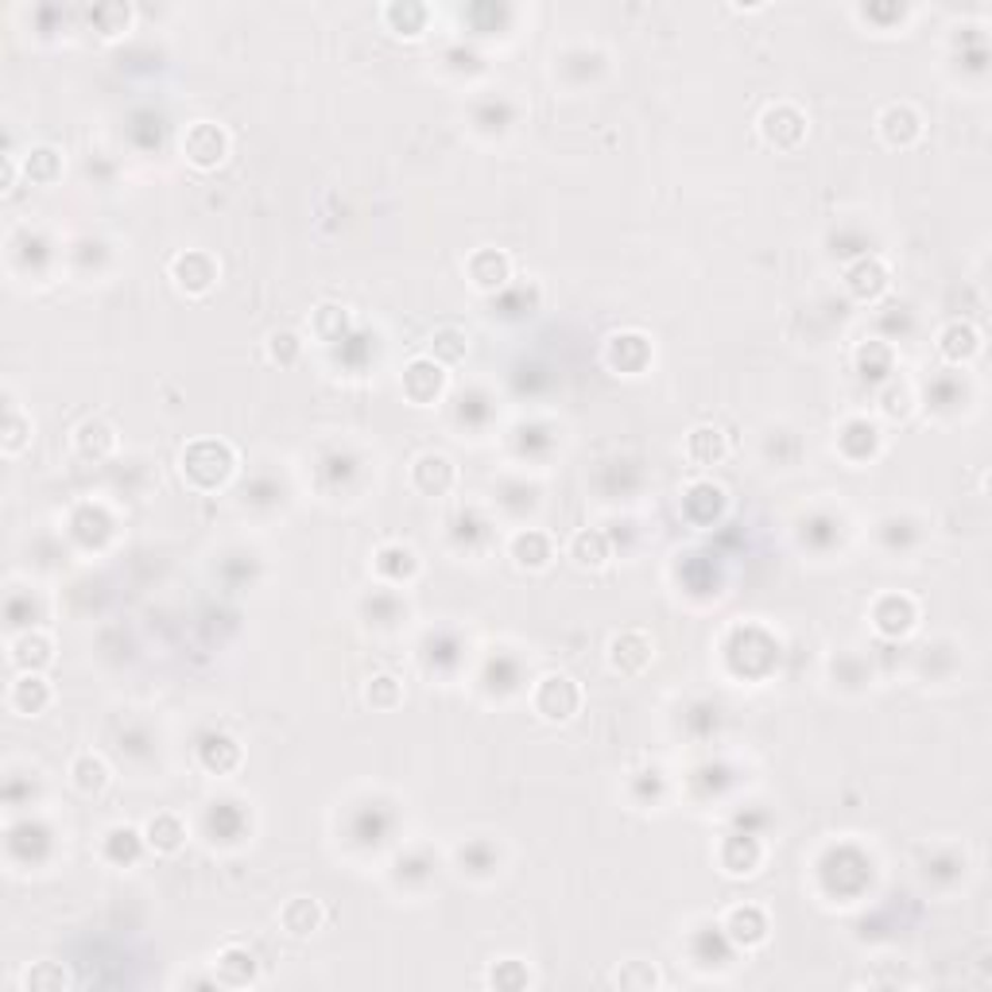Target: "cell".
Here are the masks:
<instances>
[{
    "mask_svg": "<svg viewBox=\"0 0 992 992\" xmlns=\"http://www.w3.org/2000/svg\"><path fill=\"white\" fill-rule=\"evenodd\" d=\"M179 469H183V482L191 485V489L214 493L233 477V469H237V454H233V446L222 443V438H199V443H191L183 451Z\"/></svg>",
    "mask_w": 992,
    "mask_h": 992,
    "instance_id": "cell-1",
    "label": "cell"
},
{
    "mask_svg": "<svg viewBox=\"0 0 992 992\" xmlns=\"http://www.w3.org/2000/svg\"><path fill=\"white\" fill-rule=\"evenodd\" d=\"M532 710L550 726H563L581 710V687L570 675H543L532 687Z\"/></svg>",
    "mask_w": 992,
    "mask_h": 992,
    "instance_id": "cell-2",
    "label": "cell"
},
{
    "mask_svg": "<svg viewBox=\"0 0 992 992\" xmlns=\"http://www.w3.org/2000/svg\"><path fill=\"white\" fill-rule=\"evenodd\" d=\"M519 124V101L504 90H485L482 98L469 101V129L485 140L508 136Z\"/></svg>",
    "mask_w": 992,
    "mask_h": 992,
    "instance_id": "cell-3",
    "label": "cell"
},
{
    "mask_svg": "<svg viewBox=\"0 0 992 992\" xmlns=\"http://www.w3.org/2000/svg\"><path fill=\"white\" fill-rule=\"evenodd\" d=\"M496 519L485 516L477 504H466V508H458L451 519H446V539H451V547L458 550V555H485V550L493 547L496 539Z\"/></svg>",
    "mask_w": 992,
    "mask_h": 992,
    "instance_id": "cell-4",
    "label": "cell"
},
{
    "mask_svg": "<svg viewBox=\"0 0 992 992\" xmlns=\"http://www.w3.org/2000/svg\"><path fill=\"white\" fill-rule=\"evenodd\" d=\"M399 388H404V396L415 407H435L446 392V368L435 357H427V353L412 357L404 365V373H399Z\"/></svg>",
    "mask_w": 992,
    "mask_h": 992,
    "instance_id": "cell-5",
    "label": "cell"
},
{
    "mask_svg": "<svg viewBox=\"0 0 992 992\" xmlns=\"http://www.w3.org/2000/svg\"><path fill=\"white\" fill-rule=\"evenodd\" d=\"M183 155H186V163H194L199 171H214V168H222L225 155H230V136H225L222 124L194 121L191 129L183 132Z\"/></svg>",
    "mask_w": 992,
    "mask_h": 992,
    "instance_id": "cell-6",
    "label": "cell"
},
{
    "mask_svg": "<svg viewBox=\"0 0 992 992\" xmlns=\"http://www.w3.org/2000/svg\"><path fill=\"white\" fill-rule=\"evenodd\" d=\"M656 659V640L640 628H628V632H617L609 640V667L625 679H636L644 675Z\"/></svg>",
    "mask_w": 992,
    "mask_h": 992,
    "instance_id": "cell-7",
    "label": "cell"
},
{
    "mask_svg": "<svg viewBox=\"0 0 992 992\" xmlns=\"http://www.w3.org/2000/svg\"><path fill=\"white\" fill-rule=\"evenodd\" d=\"M760 136L768 140L771 148H779V152H794V148L807 140V117H802L794 105H787V101L768 105L760 117Z\"/></svg>",
    "mask_w": 992,
    "mask_h": 992,
    "instance_id": "cell-8",
    "label": "cell"
},
{
    "mask_svg": "<svg viewBox=\"0 0 992 992\" xmlns=\"http://www.w3.org/2000/svg\"><path fill=\"white\" fill-rule=\"evenodd\" d=\"M361 620L373 632H399V625L407 620V601L396 586H376L361 597Z\"/></svg>",
    "mask_w": 992,
    "mask_h": 992,
    "instance_id": "cell-9",
    "label": "cell"
},
{
    "mask_svg": "<svg viewBox=\"0 0 992 992\" xmlns=\"http://www.w3.org/2000/svg\"><path fill=\"white\" fill-rule=\"evenodd\" d=\"M880 446H884V435H880L877 423L864 419V415H849V419L838 427V451H841V458L853 462V466H869V462L880 454Z\"/></svg>",
    "mask_w": 992,
    "mask_h": 992,
    "instance_id": "cell-10",
    "label": "cell"
},
{
    "mask_svg": "<svg viewBox=\"0 0 992 992\" xmlns=\"http://www.w3.org/2000/svg\"><path fill=\"white\" fill-rule=\"evenodd\" d=\"M539 496H543V489L535 482H527V477H504V482L493 489V512L500 519H516V524H524L527 516L539 512V504H543Z\"/></svg>",
    "mask_w": 992,
    "mask_h": 992,
    "instance_id": "cell-11",
    "label": "cell"
},
{
    "mask_svg": "<svg viewBox=\"0 0 992 992\" xmlns=\"http://www.w3.org/2000/svg\"><path fill=\"white\" fill-rule=\"evenodd\" d=\"M407 482H412L415 493L423 496H446L458 485V469H454V462L446 458V454H419V458L412 462V469H407Z\"/></svg>",
    "mask_w": 992,
    "mask_h": 992,
    "instance_id": "cell-12",
    "label": "cell"
},
{
    "mask_svg": "<svg viewBox=\"0 0 992 992\" xmlns=\"http://www.w3.org/2000/svg\"><path fill=\"white\" fill-rule=\"evenodd\" d=\"M927 404V419H950V415H962L965 404H970V384H965L962 373H942L927 384L923 392Z\"/></svg>",
    "mask_w": 992,
    "mask_h": 992,
    "instance_id": "cell-13",
    "label": "cell"
},
{
    "mask_svg": "<svg viewBox=\"0 0 992 992\" xmlns=\"http://www.w3.org/2000/svg\"><path fill=\"white\" fill-rule=\"evenodd\" d=\"M609 70V59H605V51H597V47H566L563 54H555V74L563 78V82H570L574 90H586L589 82H594L597 74H605Z\"/></svg>",
    "mask_w": 992,
    "mask_h": 992,
    "instance_id": "cell-14",
    "label": "cell"
},
{
    "mask_svg": "<svg viewBox=\"0 0 992 992\" xmlns=\"http://www.w3.org/2000/svg\"><path fill=\"white\" fill-rule=\"evenodd\" d=\"M892 287V272L877 256H861L846 267V291L857 303H880Z\"/></svg>",
    "mask_w": 992,
    "mask_h": 992,
    "instance_id": "cell-15",
    "label": "cell"
},
{
    "mask_svg": "<svg viewBox=\"0 0 992 992\" xmlns=\"http://www.w3.org/2000/svg\"><path fill=\"white\" fill-rule=\"evenodd\" d=\"M919 620V605L911 601L908 594H884L877 605H872V628H877L884 640H900L915 628Z\"/></svg>",
    "mask_w": 992,
    "mask_h": 992,
    "instance_id": "cell-16",
    "label": "cell"
},
{
    "mask_svg": "<svg viewBox=\"0 0 992 992\" xmlns=\"http://www.w3.org/2000/svg\"><path fill=\"white\" fill-rule=\"evenodd\" d=\"M651 361V342L636 330H625V334H613L605 342V365L613 373H625V376H640Z\"/></svg>",
    "mask_w": 992,
    "mask_h": 992,
    "instance_id": "cell-17",
    "label": "cell"
},
{
    "mask_svg": "<svg viewBox=\"0 0 992 992\" xmlns=\"http://www.w3.org/2000/svg\"><path fill=\"white\" fill-rule=\"evenodd\" d=\"M171 280H175V287L186 291V295H206V291L217 283L214 256H206V252H199V249L179 252V256L171 260Z\"/></svg>",
    "mask_w": 992,
    "mask_h": 992,
    "instance_id": "cell-18",
    "label": "cell"
},
{
    "mask_svg": "<svg viewBox=\"0 0 992 992\" xmlns=\"http://www.w3.org/2000/svg\"><path fill=\"white\" fill-rule=\"evenodd\" d=\"M877 132L888 148H911V144H919V136H923V113H919L915 105H908V101L888 105L877 121Z\"/></svg>",
    "mask_w": 992,
    "mask_h": 992,
    "instance_id": "cell-19",
    "label": "cell"
},
{
    "mask_svg": "<svg viewBox=\"0 0 992 992\" xmlns=\"http://www.w3.org/2000/svg\"><path fill=\"white\" fill-rule=\"evenodd\" d=\"M466 275L477 291H489V295H500L512 283V260L508 252L500 249H477L474 256L466 260Z\"/></svg>",
    "mask_w": 992,
    "mask_h": 992,
    "instance_id": "cell-20",
    "label": "cell"
},
{
    "mask_svg": "<svg viewBox=\"0 0 992 992\" xmlns=\"http://www.w3.org/2000/svg\"><path fill=\"white\" fill-rule=\"evenodd\" d=\"M454 864H458L462 877L485 884L500 872V849H496L493 838H469L466 846L454 849Z\"/></svg>",
    "mask_w": 992,
    "mask_h": 992,
    "instance_id": "cell-21",
    "label": "cell"
},
{
    "mask_svg": "<svg viewBox=\"0 0 992 992\" xmlns=\"http://www.w3.org/2000/svg\"><path fill=\"white\" fill-rule=\"evenodd\" d=\"M718 861H721V869H726L729 877H752V872L763 864L760 838H756L752 830L729 833V838L721 841V849H718Z\"/></svg>",
    "mask_w": 992,
    "mask_h": 992,
    "instance_id": "cell-22",
    "label": "cell"
},
{
    "mask_svg": "<svg viewBox=\"0 0 992 992\" xmlns=\"http://www.w3.org/2000/svg\"><path fill=\"white\" fill-rule=\"evenodd\" d=\"M558 446V431L550 427V423H516L512 427V451H516L519 462H527V466H539V462H547V454Z\"/></svg>",
    "mask_w": 992,
    "mask_h": 992,
    "instance_id": "cell-23",
    "label": "cell"
},
{
    "mask_svg": "<svg viewBox=\"0 0 992 992\" xmlns=\"http://www.w3.org/2000/svg\"><path fill=\"white\" fill-rule=\"evenodd\" d=\"M51 706V687L39 671H20L8 687V710L16 718H36Z\"/></svg>",
    "mask_w": 992,
    "mask_h": 992,
    "instance_id": "cell-24",
    "label": "cell"
},
{
    "mask_svg": "<svg viewBox=\"0 0 992 992\" xmlns=\"http://www.w3.org/2000/svg\"><path fill=\"white\" fill-rule=\"evenodd\" d=\"M438 872V857H431V849L412 846L392 861V884L404 892H419L423 884H431Z\"/></svg>",
    "mask_w": 992,
    "mask_h": 992,
    "instance_id": "cell-25",
    "label": "cell"
},
{
    "mask_svg": "<svg viewBox=\"0 0 992 992\" xmlns=\"http://www.w3.org/2000/svg\"><path fill=\"white\" fill-rule=\"evenodd\" d=\"M721 934H726L733 947H760V942H768V915H763L756 903H741V908H729L726 923H721Z\"/></svg>",
    "mask_w": 992,
    "mask_h": 992,
    "instance_id": "cell-26",
    "label": "cell"
},
{
    "mask_svg": "<svg viewBox=\"0 0 992 992\" xmlns=\"http://www.w3.org/2000/svg\"><path fill=\"white\" fill-rule=\"evenodd\" d=\"M508 555H512V563L524 566V570H547L550 558H555V543H550V535L539 532V527H519V532L508 539Z\"/></svg>",
    "mask_w": 992,
    "mask_h": 992,
    "instance_id": "cell-27",
    "label": "cell"
},
{
    "mask_svg": "<svg viewBox=\"0 0 992 992\" xmlns=\"http://www.w3.org/2000/svg\"><path fill=\"white\" fill-rule=\"evenodd\" d=\"M566 558H570L574 566H581V570H601V566H609V558H613V539L605 532H594V527H581V532H574L570 543H566Z\"/></svg>",
    "mask_w": 992,
    "mask_h": 992,
    "instance_id": "cell-28",
    "label": "cell"
},
{
    "mask_svg": "<svg viewBox=\"0 0 992 992\" xmlns=\"http://www.w3.org/2000/svg\"><path fill=\"white\" fill-rule=\"evenodd\" d=\"M51 659H54L51 636L36 632V628L12 636V644H8V664H12L16 671H43V667H51Z\"/></svg>",
    "mask_w": 992,
    "mask_h": 992,
    "instance_id": "cell-29",
    "label": "cell"
},
{
    "mask_svg": "<svg viewBox=\"0 0 992 992\" xmlns=\"http://www.w3.org/2000/svg\"><path fill=\"white\" fill-rule=\"evenodd\" d=\"M199 760H202V768L214 771V776H230V771L241 768V745L233 741L230 733L210 729V733H202V741H199Z\"/></svg>",
    "mask_w": 992,
    "mask_h": 992,
    "instance_id": "cell-30",
    "label": "cell"
},
{
    "mask_svg": "<svg viewBox=\"0 0 992 992\" xmlns=\"http://www.w3.org/2000/svg\"><path fill=\"white\" fill-rule=\"evenodd\" d=\"M373 566L388 586H404V581H412L415 574H419V555H415L412 547H404V543H384V547L376 550Z\"/></svg>",
    "mask_w": 992,
    "mask_h": 992,
    "instance_id": "cell-31",
    "label": "cell"
},
{
    "mask_svg": "<svg viewBox=\"0 0 992 992\" xmlns=\"http://www.w3.org/2000/svg\"><path fill=\"white\" fill-rule=\"evenodd\" d=\"M939 353L950 365H965L981 353V330L973 322H950L939 334Z\"/></svg>",
    "mask_w": 992,
    "mask_h": 992,
    "instance_id": "cell-32",
    "label": "cell"
},
{
    "mask_svg": "<svg viewBox=\"0 0 992 992\" xmlns=\"http://www.w3.org/2000/svg\"><path fill=\"white\" fill-rule=\"evenodd\" d=\"M214 981L230 989H245L256 981V958L249 954L245 947H225L222 954L214 958Z\"/></svg>",
    "mask_w": 992,
    "mask_h": 992,
    "instance_id": "cell-33",
    "label": "cell"
},
{
    "mask_svg": "<svg viewBox=\"0 0 992 992\" xmlns=\"http://www.w3.org/2000/svg\"><path fill=\"white\" fill-rule=\"evenodd\" d=\"M144 838H148V849L171 857V853H179V849L186 846V822L179 814H171V810H160L155 818H148Z\"/></svg>",
    "mask_w": 992,
    "mask_h": 992,
    "instance_id": "cell-34",
    "label": "cell"
},
{
    "mask_svg": "<svg viewBox=\"0 0 992 992\" xmlns=\"http://www.w3.org/2000/svg\"><path fill=\"white\" fill-rule=\"evenodd\" d=\"M74 451L82 454L85 462H105L109 454L117 451V431L109 427L105 419H85V423H78V431H74Z\"/></svg>",
    "mask_w": 992,
    "mask_h": 992,
    "instance_id": "cell-35",
    "label": "cell"
},
{
    "mask_svg": "<svg viewBox=\"0 0 992 992\" xmlns=\"http://www.w3.org/2000/svg\"><path fill=\"white\" fill-rule=\"evenodd\" d=\"M280 927L291 934V939H311V934L322 927L318 900H311V895H295V900H287L280 911Z\"/></svg>",
    "mask_w": 992,
    "mask_h": 992,
    "instance_id": "cell-36",
    "label": "cell"
},
{
    "mask_svg": "<svg viewBox=\"0 0 992 992\" xmlns=\"http://www.w3.org/2000/svg\"><path fill=\"white\" fill-rule=\"evenodd\" d=\"M350 330H353L350 311L337 303H322L318 311L311 314V334L318 337L322 345H345L350 342Z\"/></svg>",
    "mask_w": 992,
    "mask_h": 992,
    "instance_id": "cell-37",
    "label": "cell"
},
{
    "mask_svg": "<svg viewBox=\"0 0 992 992\" xmlns=\"http://www.w3.org/2000/svg\"><path fill=\"white\" fill-rule=\"evenodd\" d=\"M144 849H148L144 830H132V826H113L105 833V841H101V853L113 864H136L144 857Z\"/></svg>",
    "mask_w": 992,
    "mask_h": 992,
    "instance_id": "cell-38",
    "label": "cell"
},
{
    "mask_svg": "<svg viewBox=\"0 0 992 992\" xmlns=\"http://www.w3.org/2000/svg\"><path fill=\"white\" fill-rule=\"evenodd\" d=\"M109 779H113L109 763L101 760V756H93V752H82L74 763H70V783H74V791L85 794V799H93V794L105 791Z\"/></svg>",
    "mask_w": 992,
    "mask_h": 992,
    "instance_id": "cell-39",
    "label": "cell"
},
{
    "mask_svg": "<svg viewBox=\"0 0 992 992\" xmlns=\"http://www.w3.org/2000/svg\"><path fill=\"white\" fill-rule=\"evenodd\" d=\"M496 399L489 396V392L485 388H466V392H458V396H454V423H458L462 431H482L485 427V419H493V412H496Z\"/></svg>",
    "mask_w": 992,
    "mask_h": 992,
    "instance_id": "cell-40",
    "label": "cell"
},
{
    "mask_svg": "<svg viewBox=\"0 0 992 992\" xmlns=\"http://www.w3.org/2000/svg\"><path fill=\"white\" fill-rule=\"evenodd\" d=\"M830 679L838 690H853V695H861V690L872 687V667H869V659L857 656V651H841V656L830 664Z\"/></svg>",
    "mask_w": 992,
    "mask_h": 992,
    "instance_id": "cell-41",
    "label": "cell"
},
{
    "mask_svg": "<svg viewBox=\"0 0 992 992\" xmlns=\"http://www.w3.org/2000/svg\"><path fill=\"white\" fill-rule=\"evenodd\" d=\"M726 454H729V443H726V435H721L718 427H695L687 435V458L695 462L698 469L718 466Z\"/></svg>",
    "mask_w": 992,
    "mask_h": 992,
    "instance_id": "cell-42",
    "label": "cell"
},
{
    "mask_svg": "<svg viewBox=\"0 0 992 992\" xmlns=\"http://www.w3.org/2000/svg\"><path fill=\"white\" fill-rule=\"evenodd\" d=\"M384 23H388L392 31H396V36H407V39H415V36H423V31H427V20H431V8L427 4H412V0H404V4H384Z\"/></svg>",
    "mask_w": 992,
    "mask_h": 992,
    "instance_id": "cell-43",
    "label": "cell"
},
{
    "mask_svg": "<svg viewBox=\"0 0 992 992\" xmlns=\"http://www.w3.org/2000/svg\"><path fill=\"white\" fill-rule=\"evenodd\" d=\"M466 353H469V337L462 334L458 326H443V330H435V334H431V353H427V357H435L443 368L462 365V361H466Z\"/></svg>",
    "mask_w": 992,
    "mask_h": 992,
    "instance_id": "cell-44",
    "label": "cell"
},
{
    "mask_svg": "<svg viewBox=\"0 0 992 992\" xmlns=\"http://www.w3.org/2000/svg\"><path fill=\"white\" fill-rule=\"evenodd\" d=\"M857 373L869 376V381H888V373H892V345L880 342V337L857 345Z\"/></svg>",
    "mask_w": 992,
    "mask_h": 992,
    "instance_id": "cell-45",
    "label": "cell"
},
{
    "mask_svg": "<svg viewBox=\"0 0 992 992\" xmlns=\"http://www.w3.org/2000/svg\"><path fill=\"white\" fill-rule=\"evenodd\" d=\"M877 535L880 543H884L888 555H900V550H908V543H919V524L911 516H888L877 524Z\"/></svg>",
    "mask_w": 992,
    "mask_h": 992,
    "instance_id": "cell-46",
    "label": "cell"
},
{
    "mask_svg": "<svg viewBox=\"0 0 992 992\" xmlns=\"http://www.w3.org/2000/svg\"><path fill=\"white\" fill-rule=\"evenodd\" d=\"M85 20L93 23V31H98V36L117 39L121 31H129L132 8L129 4H93V8H85Z\"/></svg>",
    "mask_w": 992,
    "mask_h": 992,
    "instance_id": "cell-47",
    "label": "cell"
},
{
    "mask_svg": "<svg viewBox=\"0 0 992 992\" xmlns=\"http://www.w3.org/2000/svg\"><path fill=\"white\" fill-rule=\"evenodd\" d=\"M23 175L36 186H51L62 175V155L54 148H31L28 160H23Z\"/></svg>",
    "mask_w": 992,
    "mask_h": 992,
    "instance_id": "cell-48",
    "label": "cell"
},
{
    "mask_svg": "<svg viewBox=\"0 0 992 992\" xmlns=\"http://www.w3.org/2000/svg\"><path fill=\"white\" fill-rule=\"evenodd\" d=\"M830 256L838 260H861V256H872V237L864 230H853V225H838V230L830 233Z\"/></svg>",
    "mask_w": 992,
    "mask_h": 992,
    "instance_id": "cell-49",
    "label": "cell"
},
{
    "mask_svg": "<svg viewBox=\"0 0 992 992\" xmlns=\"http://www.w3.org/2000/svg\"><path fill=\"white\" fill-rule=\"evenodd\" d=\"M31 438V419H23L20 404H16L12 396H4V454L12 458V454H20L23 446H28Z\"/></svg>",
    "mask_w": 992,
    "mask_h": 992,
    "instance_id": "cell-50",
    "label": "cell"
},
{
    "mask_svg": "<svg viewBox=\"0 0 992 992\" xmlns=\"http://www.w3.org/2000/svg\"><path fill=\"white\" fill-rule=\"evenodd\" d=\"M915 392H911V384H900V381H888L884 392H880V415H888V419H908L911 412H915Z\"/></svg>",
    "mask_w": 992,
    "mask_h": 992,
    "instance_id": "cell-51",
    "label": "cell"
},
{
    "mask_svg": "<svg viewBox=\"0 0 992 992\" xmlns=\"http://www.w3.org/2000/svg\"><path fill=\"white\" fill-rule=\"evenodd\" d=\"M365 702L373 706V710H396V706L404 702V687H399L396 675H376V679L365 687Z\"/></svg>",
    "mask_w": 992,
    "mask_h": 992,
    "instance_id": "cell-52",
    "label": "cell"
},
{
    "mask_svg": "<svg viewBox=\"0 0 992 992\" xmlns=\"http://www.w3.org/2000/svg\"><path fill=\"white\" fill-rule=\"evenodd\" d=\"M298 353H303V342H298L291 330H275V334L267 337V357H272L275 365H283V368L295 365Z\"/></svg>",
    "mask_w": 992,
    "mask_h": 992,
    "instance_id": "cell-53",
    "label": "cell"
},
{
    "mask_svg": "<svg viewBox=\"0 0 992 992\" xmlns=\"http://www.w3.org/2000/svg\"><path fill=\"white\" fill-rule=\"evenodd\" d=\"M857 16L869 23H880V31H892V23H903L911 16L908 4H861Z\"/></svg>",
    "mask_w": 992,
    "mask_h": 992,
    "instance_id": "cell-54",
    "label": "cell"
},
{
    "mask_svg": "<svg viewBox=\"0 0 992 992\" xmlns=\"http://www.w3.org/2000/svg\"><path fill=\"white\" fill-rule=\"evenodd\" d=\"M90 527L98 535H113V524H109V516H101L98 508H78L74 512V519H70V535H74L78 543L85 539V535H90Z\"/></svg>",
    "mask_w": 992,
    "mask_h": 992,
    "instance_id": "cell-55",
    "label": "cell"
},
{
    "mask_svg": "<svg viewBox=\"0 0 992 992\" xmlns=\"http://www.w3.org/2000/svg\"><path fill=\"white\" fill-rule=\"evenodd\" d=\"M23 985H28V989H67V985H70V978H67V970H62V965H54V962H39L36 970H28Z\"/></svg>",
    "mask_w": 992,
    "mask_h": 992,
    "instance_id": "cell-56",
    "label": "cell"
},
{
    "mask_svg": "<svg viewBox=\"0 0 992 992\" xmlns=\"http://www.w3.org/2000/svg\"><path fill=\"white\" fill-rule=\"evenodd\" d=\"M489 981H493L496 989H524L532 978H527V970L516 962V958H508V962L493 965V978H489Z\"/></svg>",
    "mask_w": 992,
    "mask_h": 992,
    "instance_id": "cell-57",
    "label": "cell"
},
{
    "mask_svg": "<svg viewBox=\"0 0 992 992\" xmlns=\"http://www.w3.org/2000/svg\"><path fill=\"white\" fill-rule=\"evenodd\" d=\"M617 985L620 989H656L659 985V973L651 970V965H640V962H628V970H617Z\"/></svg>",
    "mask_w": 992,
    "mask_h": 992,
    "instance_id": "cell-58",
    "label": "cell"
},
{
    "mask_svg": "<svg viewBox=\"0 0 992 992\" xmlns=\"http://www.w3.org/2000/svg\"><path fill=\"white\" fill-rule=\"evenodd\" d=\"M443 62L451 70H466V74H469V70H482V59H477L469 47H451V51L443 54Z\"/></svg>",
    "mask_w": 992,
    "mask_h": 992,
    "instance_id": "cell-59",
    "label": "cell"
}]
</instances>
